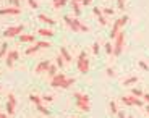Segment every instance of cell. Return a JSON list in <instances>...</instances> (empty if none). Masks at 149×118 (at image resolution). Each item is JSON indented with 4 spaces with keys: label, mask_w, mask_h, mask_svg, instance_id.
Wrapping results in <instances>:
<instances>
[{
    "label": "cell",
    "mask_w": 149,
    "mask_h": 118,
    "mask_svg": "<svg viewBox=\"0 0 149 118\" xmlns=\"http://www.w3.org/2000/svg\"><path fill=\"white\" fill-rule=\"evenodd\" d=\"M74 84V78H68L65 73H57L54 78H50V86L60 89H68Z\"/></svg>",
    "instance_id": "cell-1"
},
{
    "label": "cell",
    "mask_w": 149,
    "mask_h": 118,
    "mask_svg": "<svg viewBox=\"0 0 149 118\" xmlns=\"http://www.w3.org/2000/svg\"><path fill=\"white\" fill-rule=\"evenodd\" d=\"M63 21L65 24L70 28L73 33H88L89 31V26L83 24L81 21H79L78 18H70V16H63Z\"/></svg>",
    "instance_id": "cell-2"
},
{
    "label": "cell",
    "mask_w": 149,
    "mask_h": 118,
    "mask_svg": "<svg viewBox=\"0 0 149 118\" xmlns=\"http://www.w3.org/2000/svg\"><path fill=\"white\" fill-rule=\"evenodd\" d=\"M74 100H76V107L79 108L81 112H89L91 110V100L89 97L83 92H74L73 94Z\"/></svg>",
    "instance_id": "cell-3"
},
{
    "label": "cell",
    "mask_w": 149,
    "mask_h": 118,
    "mask_svg": "<svg viewBox=\"0 0 149 118\" xmlns=\"http://www.w3.org/2000/svg\"><path fill=\"white\" fill-rule=\"evenodd\" d=\"M76 67H78V71L83 74H86L89 71V58L86 55V52H79L78 60H76Z\"/></svg>",
    "instance_id": "cell-4"
},
{
    "label": "cell",
    "mask_w": 149,
    "mask_h": 118,
    "mask_svg": "<svg viewBox=\"0 0 149 118\" xmlns=\"http://www.w3.org/2000/svg\"><path fill=\"white\" fill-rule=\"evenodd\" d=\"M123 45H125V33L120 31L118 34L115 36V44H113V55L118 57L123 50Z\"/></svg>",
    "instance_id": "cell-5"
},
{
    "label": "cell",
    "mask_w": 149,
    "mask_h": 118,
    "mask_svg": "<svg viewBox=\"0 0 149 118\" xmlns=\"http://www.w3.org/2000/svg\"><path fill=\"white\" fill-rule=\"evenodd\" d=\"M23 29H24V26L23 24L10 26V28H7V29L3 31V37H7V39H10V37H16V36H19V34H23Z\"/></svg>",
    "instance_id": "cell-6"
},
{
    "label": "cell",
    "mask_w": 149,
    "mask_h": 118,
    "mask_svg": "<svg viewBox=\"0 0 149 118\" xmlns=\"http://www.w3.org/2000/svg\"><path fill=\"white\" fill-rule=\"evenodd\" d=\"M120 100H122L125 105H130V107L131 105H136V107H141L143 105V100L139 99V97H134V96H123Z\"/></svg>",
    "instance_id": "cell-7"
},
{
    "label": "cell",
    "mask_w": 149,
    "mask_h": 118,
    "mask_svg": "<svg viewBox=\"0 0 149 118\" xmlns=\"http://www.w3.org/2000/svg\"><path fill=\"white\" fill-rule=\"evenodd\" d=\"M18 58H19L18 50H10V52L7 53V60H5V62H7V67H8V68H11L13 65H15V62H16Z\"/></svg>",
    "instance_id": "cell-8"
},
{
    "label": "cell",
    "mask_w": 149,
    "mask_h": 118,
    "mask_svg": "<svg viewBox=\"0 0 149 118\" xmlns=\"http://www.w3.org/2000/svg\"><path fill=\"white\" fill-rule=\"evenodd\" d=\"M15 107H16V97L13 94H8V100H7V113L13 115L15 113Z\"/></svg>",
    "instance_id": "cell-9"
},
{
    "label": "cell",
    "mask_w": 149,
    "mask_h": 118,
    "mask_svg": "<svg viewBox=\"0 0 149 118\" xmlns=\"http://www.w3.org/2000/svg\"><path fill=\"white\" fill-rule=\"evenodd\" d=\"M49 67H50V62H49V60H42V62L37 63V67L34 68V71H36L37 74H41V73H47Z\"/></svg>",
    "instance_id": "cell-10"
},
{
    "label": "cell",
    "mask_w": 149,
    "mask_h": 118,
    "mask_svg": "<svg viewBox=\"0 0 149 118\" xmlns=\"http://www.w3.org/2000/svg\"><path fill=\"white\" fill-rule=\"evenodd\" d=\"M21 10L18 7H7V8H0V15H19Z\"/></svg>",
    "instance_id": "cell-11"
},
{
    "label": "cell",
    "mask_w": 149,
    "mask_h": 118,
    "mask_svg": "<svg viewBox=\"0 0 149 118\" xmlns=\"http://www.w3.org/2000/svg\"><path fill=\"white\" fill-rule=\"evenodd\" d=\"M122 28H123V26L120 24V21L117 19V21L113 23V26H112V29H110V37H112V39H115V36L122 31Z\"/></svg>",
    "instance_id": "cell-12"
},
{
    "label": "cell",
    "mask_w": 149,
    "mask_h": 118,
    "mask_svg": "<svg viewBox=\"0 0 149 118\" xmlns=\"http://www.w3.org/2000/svg\"><path fill=\"white\" fill-rule=\"evenodd\" d=\"M71 8L76 16L81 15V0H71Z\"/></svg>",
    "instance_id": "cell-13"
},
{
    "label": "cell",
    "mask_w": 149,
    "mask_h": 118,
    "mask_svg": "<svg viewBox=\"0 0 149 118\" xmlns=\"http://www.w3.org/2000/svg\"><path fill=\"white\" fill-rule=\"evenodd\" d=\"M19 42H23V44L36 42V37H34V34H19Z\"/></svg>",
    "instance_id": "cell-14"
},
{
    "label": "cell",
    "mask_w": 149,
    "mask_h": 118,
    "mask_svg": "<svg viewBox=\"0 0 149 118\" xmlns=\"http://www.w3.org/2000/svg\"><path fill=\"white\" fill-rule=\"evenodd\" d=\"M37 19L39 21H42L44 24H49V26H52V24H55V21H54L50 16H47V15H44V13H41V15L37 16Z\"/></svg>",
    "instance_id": "cell-15"
},
{
    "label": "cell",
    "mask_w": 149,
    "mask_h": 118,
    "mask_svg": "<svg viewBox=\"0 0 149 118\" xmlns=\"http://www.w3.org/2000/svg\"><path fill=\"white\" fill-rule=\"evenodd\" d=\"M37 34L42 37H52L54 36V31L52 29H47V28H41V29H37Z\"/></svg>",
    "instance_id": "cell-16"
},
{
    "label": "cell",
    "mask_w": 149,
    "mask_h": 118,
    "mask_svg": "<svg viewBox=\"0 0 149 118\" xmlns=\"http://www.w3.org/2000/svg\"><path fill=\"white\" fill-rule=\"evenodd\" d=\"M60 55L65 58V62H68V63L71 62V55H70V52L67 50V47H60Z\"/></svg>",
    "instance_id": "cell-17"
},
{
    "label": "cell",
    "mask_w": 149,
    "mask_h": 118,
    "mask_svg": "<svg viewBox=\"0 0 149 118\" xmlns=\"http://www.w3.org/2000/svg\"><path fill=\"white\" fill-rule=\"evenodd\" d=\"M67 2L68 0H52V5H54V8H63L65 5H67Z\"/></svg>",
    "instance_id": "cell-18"
},
{
    "label": "cell",
    "mask_w": 149,
    "mask_h": 118,
    "mask_svg": "<svg viewBox=\"0 0 149 118\" xmlns=\"http://www.w3.org/2000/svg\"><path fill=\"white\" fill-rule=\"evenodd\" d=\"M138 83V76H130L123 81V86H131V84H136Z\"/></svg>",
    "instance_id": "cell-19"
},
{
    "label": "cell",
    "mask_w": 149,
    "mask_h": 118,
    "mask_svg": "<svg viewBox=\"0 0 149 118\" xmlns=\"http://www.w3.org/2000/svg\"><path fill=\"white\" fill-rule=\"evenodd\" d=\"M29 100L34 103V105H39V103H42V97L36 96V94H31V96H29Z\"/></svg>",
    "instance_id": "cell-20"
},
{
    "label": "cell",
    "mask_w": 149,
    "mask_h": 118,
    "mask_svg": "<svg viewBox=\"0 0 149 118\" xmlns=\"http://www.w3.org/2000/svg\"><path fill=\"white\" fill-rule=\"evenodd\" d=\"M7 53H8V45L7 44H2V45H0V58H3Z\"/></svg>",
    "instance_id": "cell-21"
},
{
    "label": "cell",
    "mask_w": 149,
    "mask_h": 118,
    "mask_svg": "<svg viewBox=\"0 0 149 118\" xmlns=\"http://www.w3.org/2000/svg\"><path fill=\"white\" fill-rule=\"evenodd\" d=\"M47 74L50 78H54L57 74V65H50V67H49V70H47Z\"/></svg>",
    "instance_id": "cell-22"
},
{
    "label": "cell",
    "mask_w": 149,
    "mask_h": 118,
    "mask_svg": "<svg viewBox=\"0 0 149 118\" xmlns=\"http://www.w3.org/2000/svg\"><path fill=\"white\" fill-rule=\"evenodd\" d=\"M37 107V110H39V113H42V115H49L50 112H49V108L47 107H44L42 103H39V105H36Z\"/></svg>",
    "instance_id": "cell-23"
},
{
    "label": "cell",
    "mask_w": 149,
    "mask_h": 118,
    "mask_svg": "<svg viewBox=\"0 0 149 118\" xmlns=\"http://www.w3.org/2000/svg\"><path fill=\"white\" fill-rule=\"evenodd\" d=\"M131 96L139 97V99H141V97H143V91H141V89H138V87H133V89H131Z\"/></svg>",
    "instance_id": "cell-24"
},
{
    "label": "cell",
    "mask_w": 149,
    "mask_h": 118,
    "mask_svg": "<svg viewBox=\"0 0 149 118\" xmlns=\"http://www.w3.org/2000/svg\"><path fill=\"white\" fill-rule=\"evenodd\" d=\"M109 108H110V113H118V107H117V103L113 102V100H112L110 103H109Z\"/></svg>",
    "instance_id": "cell-25"
},
{
    "label": "cell",
    "mask_w": 149,
    "mask_h": 118,
    "mask_svg": "<svg viewBox=\"0 0 149 118\" xmlns=\"http://www.w3.org/2000/svg\"><path fill=\"white\" fill-rule=\"evenodd\" d=\"M55 65H57L58 68H63V65H65V58H63L62 55H58V57H57V60H55Z\"/></svg>",
    "instance_id": "cell-26"
},
{
    "label": "cell",
    "mask_w": 149,
    "mask_h": 118,
    "mask_svg": "<svg viewBox=\"0 0 149 118\" xmlns=\"http://www.w3.org/2000/svg\"><path fill=\"white\" fill-rule=\"evenodd\" d=\"M37 50H39V47H37V45L34 44V47L31 45V47H28V49H26V55H33V53H36Z\"/></svg>",
    "instance_id": "cell-27"
},
{
    "label": "cell",
    "mask_w": 149,
    "mask_h": 118,
    "mask_svg": "<svg viewBox=\"0 0 149 118\" xmlns=\"http://www.w3.org/2000/svg\"><path fill=\"white\" fill-rule=\"evenodd\" d=\"M36 45L39 49H49V47H50V44H49L47 41H39V42H36Z\"/></svg>",
    "instance_id": "cell-28"
},
{
    "label": "cell",
    "mask_w": 149,
    "mask_h": 118,
    "mask_svg": "<svg viewBox=\"0 0 149 118\" xmlns=\"http://www.w3.org/2000/svg\"><path fill=\"white\" fill-rule=\"evenodd\" d=\"M104 47H105V52H107L109 55H113V44H110V42H107V44H105Z\"/></svg>",
    "instance_id": "cell-29"
},
{
    "label": "cell",
    "mask_w": 149,
    "mask_h": 118,
    "mask_svg": "<svg viewBox=\"0 0 149 118\" xmlns=\"http://www.w3.org/2000/svg\"><path fill=\"white\" fill-rule=\"evenodd\" d=\"M102 13H104V16H112L113 15V8L105 7V8H102Z\"/></svg>",
    "instance_id": "cell-30"
},
{
    "label": "cell",
    "mask_w": 149,
    "mask_h": 118,
    "mask_svg": "<svg viewBox=\"0 0 149 118\" xmlns=\"http://www.w3.org/2000/svg\"><path fill=\"white\" fill-rule=\"evenodd\" d=\"M28 3H29V7L33 8V10H37V8H39V3H37V0H28Z\"/></svg>",
    "instance_id": "cell-31"
},
{
    "label": "cell",
    "mask_w": 149,
    "mask_h": 118,
    "mask_svg": "<svg viewBox=\"0 0 149 118\" xmlns=\"http://www.w3.org/2000/svg\"><path fill=\"white\" fill-rule=\"evenodd\" d=\"M99 50H101V47H99V44H97V42H94V44H93V52H94V53L97 55V53H99Z\"/></svg>",
    "instance_id": "cell-32"
},
{
    "label": "cell",
    "mask_w": 149,
    "mask_h": 118,
    "mask_svg": "<svg viewBox=\"0 0 149 118\" xmlns=\"http://www.w3.org/2000/svg\"><path fill=\"white\" fill-rule=\"evenodd\" d=\"M93 11H94V15H96V16H97V18H99V16H102V15H104V13H102V10H101V8H97V7H96V8H94V10H93Z\"/></svg>",
    "instance_id": "cell-33"
},
{
    "label": "cell",
    "mask_w": 149,
    "mask_h": 118,
    "mask_svg": "<svg viewBox=\"0 0 149 118\" xmlns=\"http://www.w3.org/2000/svg\"><path fill=\"white\" fill-rule=\"evenodd\" d=\"M117 5H118V10L123 11V8H125V2H123V0H117Z\"/></svg>",
    "instance_id": "cell-34"
},
{
    "label": "cell",
    "mask_w": 149,
    "mask_h": 118,
    "mask_svg": "<svg viewBox=\"0 0 149 118\" xmlns=\"http://www.w3.org/2000/svg\"><path fill=\"white\" fill-rule=\"evenodd\" d=\"M139 67H141V68H143V70H144V71H148V70H149V67H148V65H146L144 62H143V60H139Z\"/></svg>",
    "instance_id": "cell-35"
},
{
    "label": "cell",
    "mask_w": 149,
    "mask_h": 118,
    "mask_svg": "<svg viewBox=\"0 0 149 118\" xmlns=\"http://www.w3.org/2000/svg\"><path fill=\"white\" fill-rule=\"evenodd\" d=\"M52 100H54L52 96H44L42 97V102H52Z\"/></svg>",
    "instance_id": "cell-36"
},
{
    "label": "cell",
    "mask_w": 149,
    "mask_h": 118,
    "mask_svg": "<svg viewBox=\"0 0 149 118\" xmlns=\"http://www.w3.org/2000/svg\"><path fill=\"white\" fill-rule=\"evenodd\" d=\"M99 23H101L102 26H105V24H107V19H105V16H104V15H102V16H99Z\"/></svg>",
    "instance_id": "cell-37"
},
{
    "label": "cell",
    "mask_w": 149,
    "mask_h": 118,
    "mask_svg": "<svg viewBox=\"0 0 149 118\" xmlns=\"http://www.w3.org/2000/svg\"><path fill=\"white\" fill-rule=\"evenodd\" d=\"M105 74H107V76H113V70H112V68H107V70H105Z\"/></svg>",
    "instance_id": "cell-38"
},
{
    "label": "cell",
    "mask_w": 149,
    "mask_h": 118,
    "mask_svg": "<svg viewBox=\"0 0 149 118\" xmlns=\"http://www.w3.org/2000/svg\"><path fill=\"white\" fill-rule=\"evenodd\" d=\"M143 102H146L149 105V94H143Z\"/></svg>",
    "instance_id": "cell-39"
},
{
    "label": "cell",
    "mask_w": 149,
    "mask_h": 118,
    "mask_svg": "<svg viewBox=\"0 0 149 118\" xmlns=\"http://www.w3.org/2000/svg\"><path fill=\"white\" fill-rule=\"evenodd\" d=\"M91 2H93V0H81V5H83V7H86V5H89Z\"/></svg>",
    "instance_id": "cell-40"
},
{
    "label": "cell",
    "mask_w": 149,
    "mask_h": 118,
    "mask_svg": "<svg viewBox=\"0 0 149 118\" xmlns=\"http://www.w3.org/2000/svg\"><path fill=\"white\" fill-rule=\"evenodd\" d=\"M117 115H118V118H127V115H125V112H120V110H118V113H117Z\"/></svg>",
    "instance_id": "cell-41"
},
{
    "label": "cell",
    "mask_w": 149,
    "mask_h": 118,
    "mask_svg": "<svg viewBox=\"0 0 149 118\" xmlns=\"http://www.w3.org/2000/svg\"><path fill=\"white\" fill-rule=\"evenodd\" d=\"M11 2L15 3V7H18V3H19V2H21V0H11Z\"/></svg>",
    "instance_id": "cell-42"
},
{
    "label": "cell",
    "mask_w": 149,
    "mask_h": 118,
    "mask_svg": "<svg viewBox=\"0 0 149 118\" xmlns=\"http://www.w3.org/2000/svg\"><path fill=\"white\" fill-rule=\"evenodd\" d=\"M0 118H8V117H7V113H2L0 112Z\"/></svg>",
    "instance_id": "cell-43"
},
{
    "label": "cell",
    "mask_w": 149,
    "mask_h": 118,
    "mask_svg": "<svg viewBox=\"0 0 149 118\" xmlns=\"http://www.w3.org/2000/svg\"><path fill=\"white\" fill-rule=\"evenodd\" d=\"M148 113H149V105H148Z\"/></svg>",
    "instance_id": "cell-44"
},
{
    "label": "cell",
    "mask_w": 149,
    "mask_h": 118,
    "mask_svg": "<svg viewBox=\"0 0 149 118\" xmlns=\"http://www.w3.org/2000/svg\"><path fill=\"white\" fill-rule=\"evenodd\" d=\"M127 118H133V117H127Z\"/></svg>",
    "instance_id": "cell-45"
},
{
    "label": "cell",
    "mask_w": 149,
    "mask_h": 118,
    "mask_svg": "<svg viewBox=\"0 0 149 118\" xmlns=\"http://www.w3.org/2000/svg\"><path fill=\"white\" fill-rule=\"evenodd\" d=\"M0 89H2V86H0Z\"/></svg>",
    "instance_id": "cell-46"
}]
</instances>
